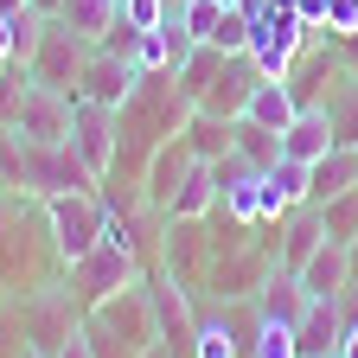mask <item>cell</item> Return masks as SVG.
Here are the masks:
<instances>
[{
    "instance_id": "cell-1",
    "label": "cell",
    "mask_w": 358,
    "mask_h": 358,
    "mask_svg": "<svg viewBox=\"0 0 358 358\" xmlns=\"http://www.w3.org/2000/svg\"><path fill=\"white\" fill-rule=\"evenodd\" d=\"M134 243H141L134 217H109L103 243L90 250V256L71 262V294L83 301V313H90V307H103L109 294H122V288L141 282V256H134Z\"/></svg>"
},
{
    "instance_id": "cell-2",
    "label": "cell",
    "mask_w": 358,
    "mask_h": 358,
    "mask_svg": "<svg viewBox=\"0 0 358 358\" xmlns=\"http://www.w3.org/2000/svg\"><path fill=\"white\" fill-rule=\"evenodd\" d=\"M103 179L71 141H26L20 154V192L32 199H58V192H96Z\"/></svg>"
},
{
    "instance_id": "cell-3",
    "label": "cell",
    "mask_w": 358,
    "mask_h": 358,
    "mask_svg": "<svg viewBox=\"0 0 358 358\" xmlns=\"http://www.w3.org/2000/svg\"><path fill=\"white\" fill-rule=\"evenodd\" d=\"M20 327H26V339H32L38 358H58L83 333V301L71 288H52V282H45V288H32L20 301Z\"/></svg>"
},
{
    "instance_id": "cell-4",
    "label": "cell",
    "mask_w": 358,
    "mask_h": 358,
    "mask_svg": "<svg viewBox=\"0 0 358 358\" xmlns=\"http://www.w3.org/2000/svg\"><path fill=\"white\" fill-rule=\"evenodd\" d=\"M45 217H52V250L64 262L90 256V250L103 243V231H109L103 192H58V199H45Z\"/></svg>"
},
{
    "instance_id": "cell-5",
    "label": "cell",
    "mask_w": 358,
    "mask_h": 358,
    "mask_svg": "<svg viewBox=\"0 0 358 358\" xmlns=\"http://www.w3.org/2000/svg\"><path fill=\"white\" fill-rule=\"evenodd\" d=\"M313 38H327V32H313L294 7H275V13H262V20L250 26V64H256L262 77H288L294 58L307 52Z\"/></svg>"
},
{
    "instance_id": "cell-6",
    "label": "cell",
    "mask_w": 358,
    "mask_h": 358,
    "mask_svg": "<svg viewBox=\"0 0 358 358\" xmlns=\"http://www.w3.org/2000/svg\"><path fill=\"white\" fill-rule=\"evenodd\" d=\"M71 109H77V90H52V83L26 77L13 128H20V141H71Z\"/></svg>"
},
{
    "instance_id": "cell-7",
    "label": "cell",
    "mask_w": 358,
    "mask_h": 358,
    "mask_svg": "<svg viewBox=\"0 0 358 358\" xmlns=\"http://www.w3.org/2000/svg\"><path fill=\"white\" fill-rule=\"evenodd\" d=\"M83 320H90V327H103V333H115V339H128L134 352L160 345V327H154V301H148V282H134V288L109 294L103 307H90Z\"/></svg>"
},
{
    "instance_id": "cell-8",
    "label": "cell",
    "mask_w": 358,
    "mask_h": 358,
    "mask_svg": "<svg viewBox=\"0 0 358 358\" xmlns=\"http://www.w3.org/2000/svg\"><path fill=\"white\" fill-rule=\"evenodd\" d=\"M83 64H90V38H77L64 20H45V38H38V52L26 58V71L38 83H52V90H77Z\"/></svg>"
},
{
    "instance_id": "cell-9",
    "label": "cell",
    "mask_w": 358,
    "mask_h": 358,
    "mask_svg": "<svg viewBox=\"0 0 358 358\" xmlns=\"http://www.w3.org/2000/svg\"><path fill=\"white\" fill-rule=\"evenodd\" d=\"M115 141H122L115 109H103V103L77 96V109H71V148H77L90 166H96V179H109V173H115Z\"/></svg>"
},
{
    "instance_id": "cell-10",
    "label": "cell",
    "mask_w": 358,
    "mask_h": 358,
    "mask_svg": "<svg viewBox=\"0 0 358 358\" xmlns=\"http://www.w3.org/2000/svg\"><path fill=\"white\" fill-rule=\"evenodd\" d=\"M256 83H262V71L250 64V52H224L217 71H211V83H205V96H199V109L237 122V115L250 109V90H256Z\"/></svg>"
},
{
    "instance_id": "cell-11",
    "label": "cell",
    "mask_w": 358,
    "mask_h": 358,
    "mask_svg": "<svg viewBox=\"0 0 358 358\" xmlns=\"http://www.w3.org/2000/svg\"><path fill=\"white\" fill-rule=\"evenodd\" d=\"M134 90H141V71H134L122 52H109V45H90V64H83V77H77V96L103 103V109H122Z\"/></svg>"
},
{
    "instance_id": "cell-12",
    "label": "cell",
    "mask_w": 358,
    "mask_h": 358,
    "mask_svg": "<svg viewBox=\"0 0 358 358\" xmlns=\"http://www.w3.org/2000/svg\"><path fill=\"white\" fill-rule=\"evenodd\" d=\"M192 141H186V128H179V134H166V141L148 154V166H141V199L166 217V205H173V192H179V179H186L192 173Z\"/></svg>"
},
{
    "instance_id": "cell-13",
    "label": "cell",
    "mask_w": 358,
    "mask_h": 358,
    "mask_svg": "<svg viewBox=\"0 0 358 358\" xmlns=\"http://www.w3.org/2000/svg\"><path fill=\"white\" fill-rule=\"evenodd\" d=\"M148 301H154L160 345H173V352L192 358V333H199V320H192V307H186V282H179V275H160V282H148Z\"/></svg>"
},
{
    "instance_id": "cell-14",
    "label": "cell",
    "mask_w": 358,
    "mask_h": 358,
    "mask_svg": "<svg viewBox=\"0 0 358 358\" xmlns=\"http://www.w3.org/2000/svg\"><path fill=\"white\" fill-rule=\"evenodd\" d=\"M307 186H313V166L307 160H275V166H262V224H282L294 205H307Z\"/></svg>"
},
{
    "instance_id": "cell-15",
    "label": "cell",
    "mask_w": 358,
    "mask_h": 358,
    "mask_svg": "<svg viewBox=\"0 0 358 358\" xmlns=\"http://www.w3.org/2000/svg\"><path fill=\"white\" fill-rule=\"evenodd\" d=\"M320 243H327V217H320V205H294V211L275 224V262L294 268V275H301V262L320 250Z\"/></svg>"
},
{
    "instance_id": "cell-16",
    "label": "cell",
    "mask_w": 358,
    "mask_h": 358,
    "mask_svg": "<svg viewBox=\"0 0 358 358\" xmlns=\"http://www.w3.org/2000/svg\"><path fill=\"white\" fill-rule=\"evenodd\" d=\"M301 288L307 294H358L352 288V256H345V243H320L307 262H301Z\"/></svg>"
},
{
    "instance_id": "cell-17",
    "label": "cell",
    "mask_w": 358,
    "mask_h": 358,
    "mask_svg": "<svg viewBox=\"0 0 358 358\" xmlns=\"http://www.w3.org/2000/svg\"><path fill=\"white\" fill-rule=\"evenodd\" d=\"M339 148V134H333V115L327 109H301L294 122H288V134H282V154L288 160H320V154H333Z\"/></svg>"
},
{
    "instance_id": "cell-18",
    "label": "cell",
    "mask_w": 358,
    "mask_h": 358,
    "mask_svg": "<svg viewBox=\"0 0 358 358\" xmlns=\"http://www.w3.org/2000/svg\"><path fill=\"white\" fill-rule=\"evenodd\" d=\"M301 307H307L301 275L275 262V268H268V282L256 288V313H262V320H282V327H294V320H301Z\"/></svg>"
},
{
    "instance_id": "cell-19",
    "label": "cell",
    "mask_w": 358,
    "mask_h": 358,
    "mask_svg": "<svg viewBox=\"0 0 358 358\" xmlns=\"http://www.w3.org/2000/svg\"><path fill=\"white\" fill-rule=\"evenodd\" d=\"M301 115V103H294V90H288V77H262L256 90H250V109H243V122H256V128H275V134H288V122Z\"/></svg>"
},
{
    "instance_id": "cell-20",
    "label": "cell",
    "mask_w": 358,
    "mask_h": 358,
    "mask_svg": "<svg viewBox=\"0 0 358 358\" xmlns=\"http://www.w3.org/2000/svg\"><path fill=\"white\" fill-rule=\"evenodd\" d=\"M352 186H358V148H333V154L313 160L307 205H327V199H339V192H352Z\"/></svg>"
},
{
    "instance_id": "cell-21",
    "label": "cell",
    "mask_w": 358,
    "mask_h": 358,
    "mask_svg": "<svg viewBox=\"0 0 358 358\" xmlns=\"http://www.w3.org/2000/svg\"><path fill=\"white\" fill-rule=\"evenodd\" d=\"M52 20H64V26H71L77 38H90V45H103V38L115 32V20H122V0H64Z\"/></svg>"
},
{
    "instance_id": "cell-22",
    "label": "cell",
    "mask_w": 358,
    "mask_h": 358,
    "mask_svg": "<svg viewBox=\"0 0 358 358\" xmlns=\"http://www.w3.org/2000/svg\"><path fill=\"white\" fill-rule=\"evenodd\" d=\"M211 211H217V173H211V160H192V173L179 179L166 217H211Z\"/></svg>"
},
{
    "instance_id": "cell-23",
    "label": "cell",
    "mask_w": 358,
    "mask_h": 358,
    "mask_svg": "<svg viewBox=\"0 0 358 358\" xmlns=\"http://www.w3.org/2000/svg\"><path fill=\"white\" fill-rule=\"evenodd\" d=\"M320 109L333 115L339 148H358V71L339 64V77H333V90H327V103H320Z\"/></svg>"
},
{
    "instance_id": "cell-24",
    "label": "cell",
    "mask_w": 358,
    "mask_h": 358,
    "mask_svg": "<svg viewBox=\"0 0 358 358\" xmlns=\"http://www.w3.org/2000/svg\"><path fill=\"white\" fill-rule=\"evenodd\" d=\"M186 141H192V154H199V160H224V154L237 148V122L192 109V122H186Z\"/></svg>"
},
{
    "instance_id": "cell-25",
    "label": "cell",
    "mask_w": 358,
    "mask_h": 358,
    "mask_svg": "<svg viewBox=\"0 0 358 358\" xmlns=\"http://www.w3.org/2000/svg\"><path fill=\"white\" fill-rule=\"evenodd\" d=\"M237 154H243L250 166H275V160H282V134H275V128H256V122L237 115Z\"/></svg>"
},
{
    "instance_id": "cell-26",
    "label": "cell",
    "mask_w": 358,
    "mask_h": 358,
    "mask_svg": "<svg viewBox=\"0 0 358 358\" xmlns=\"http://www.w3.org/2000/svg\"><path fill=\"white\" fill-rule=\"evenodd\" d=\"M250 358H301V345H294V327H282V320H262V313H256Z\"/></svg>"
},
{
    "instance_id": "cell-27",
    "label": "cell",
    "mask_w": 358,
    "mask_h": 358,
    "mask_svg": "<svg viewBox=\"0 0 358 358\" xmlns=\"http://www.w3.org/2000/svg\"><path fill=\"white\" fill-rule=\"evenodd\" d=\"M320 217H327V237H333V243H352V237H358V186L339 192V199H327Z\"/></svg>"
},
{
    "instance_id": "cell-28",
    "label": "cell",
    "mask_w": 358,
    "mask_h": 358,
    "mask_svg": "<svg viewBox=\"0 0 358 358\" xmlns=\"http://www.w3.org/2000/svg\"><path fill=\"white\" fill-rule=\"evenodd\" d=\"M166 13H173V0H122V20H128L134 32H154V26H166Z\"/></svg>"
},
{
    "instance_id": "cell-29",
    "label": "cell",
    "mask_w": 358,
    "mask_h": 358,
    "mask_svg": "<svg viewBox=\"0 0 358 358\" xmlns=\"http://www.w3.org/2000/svg\"><path fill=\"white\" fill-rule=\"evenodd\" d=\"M26 64H7L0 71V128H13V109H20V90H26Z\"/></svg>"
},
{
    "instance_id": "cell-30",
    "label": "cell",
    "mask_w": 358,
    "mask_h": 358,
    "mask_svg": "<svg viewBox=\"0 0 358 358\" xmlns=\"http://www.w3.org/2000/svg\"><path fill=\"white\" fill-rule=\"evenodd\" d=\"M211 45H217V52H250V20L231 7V13H224L217 20V32H211Z\"/></svg>"
},
{
    "instance_id": "cell-31",
    "label": "cell",
    "mask_w": 358,
    "mask_h": 358,
    "mask_svg": "<svg viewBox=\"0 0 358 358\" xmlns=\"http://www.w3.org/2000/svg\"><path fill=\"white\" fill-rule=\"evenodd\" d=\"M358 32V0H327V38H352Z\"/></svg>"
},
{
    "instance_id": "cell-32",
    "label": "cell",
    "mask_w": 358,
    "mask_h": 358,
    "mask_svg": "<svg viewBox=\"0 0 358 358\" xmlns=\"http://www.w3.org/2000/svg\"><path fill=\"white\" fill-rule=\"evenodd\" d=\"M83 333H90V352H96V358H141L128 339H115V333H103V327H90V320H83Z\"/></svg>"
},
{
    "instance_id": "cell-33",
    "label": "cell",
    "mask_w": 358,
    "mask_h": 358,
    "mask_svg": "<svg viewBox=\"0 0 358 358\" xmlns=\"http://www.w3.org/2000/svg\"><path fill=\"white\" fill-rule=\"evenodd\" d=\"M0 358H32V339H26V327H7V320H0Z\"/></svg>"
},
{
    "instance_id": "cell-34",
    "label": "cell",
    "mask_w": 358,
    "mask_h": 358,
    "mask_svg": "<svg viewBox=\"0 0 358 358\" xmlns=\"http://www.w3.org/2000/svg\"><path fill=\"white\" fill-rule=\"evenodd\" d=\"M294 13H301L313 32H327V0H294Z\"/></svg>"
},
{
    "instance_id": "cell-35",
    "label": "cell",
    "mask_w": 358,
    "mask_h": 358,
    "mask_svg": "<svg viewBox=\"0 0 358 358\" xmlns=\"http://www.w3.org/2000/svg\"><path fill=\"white\" fill-rule=\"evenodd\" d=\"M0 64H20V52H13V13H0Z\"/></svg>"
},
{
    "instance_id": "cell-36",
    "label": "cell",
    "mask_w": 358,
    "mask_h": 358,
    "mask_svg": "<svg viewBox=\"0 0 358 358\" xmlns=\"http://www.w3.org/2000/svg\"><path fill=\"white\" fill-rule=\"evenodd\" d=\"M333 45H339V64L358 71V32H352V38H333Z\"/></svg>"
},
{
    "instance_id": "cell-37",
    "label": "cell",
    "mask_w": 358,
    "mask_h": 358,
    "mask_svg": "<svg viewBox=\"0 0 358 358\" xmlns=\"http://www.w3.org/2000/svg\"><path fill=\"white\" fill-rule=\"evenodd\" d=\"M58 358H96V352H90V333H77V339H71V345H64Z\"/></svg>"
},
{
    "instance_id": "cell-38",
    "label": "cell",
    "mask_w": 358,
    "mask_h": 358,
    "mask_svg": "<svg viewBox=\"0 0 358 358\" xmlns=\"http://www.w3.org/2000/svg\"><path fill=\"white\" fill-rule=\"evenodd\" d=\"M339 358H358V320L345 327V339H339Z\"/></svg>"
},
{
    "instance_id": "cell-39",
    "label": "cell",
    "mask_w": 358,
    "mask_h": 358,
    "mask_svg": "<svg viewBox=\"0 0 358 358\" xmlns=\"http://www.w3.org/2000/svg\"><path fill=\"white\" fill-rule=\"evenodd\" d=\"M141 358H186V352H173V345H148Z\"/></svg>"
},
{
    "instance_id": "cell-40",
    "label": "cell",
    "mask_w": 358,
    "mask_h": 358,
    "mask_svg": "<svg viewBox=\"0 0 358 358\" xmlns=\"http://www.w3.org/2000/svg\"><path fill=\"white\" fill-rule=\"evenodd\" d=\"M345 256H352V288H358V237L345 243Z\"/></svg>"
},
{
    "instance_id": "cell-41",
    "label": "cell",
    "mask_w": 358,
    "mask_h": 358,
    "mask_svg": "<svg viewBox=\"0 0 358 358\" xmlns=\"http://www.w3.org/2000/svg\"><path fill=\"white\" fill-rule=\"evenodd\" d=\"M32 7H38V13H58V7H64V0H32Z\"/></svg>"
},
{
    "instance_id": "cell-42",
    "label": "cell",
    "mask_w": 358,
    "mask_h": 358,
    "mask_svg": "<svg viewBox=\"0 0 358 358\" xmlns=\"http://www.w3.org/2000/svg\"><path fill=\"white\" fill-rule=\"evenodd\" d=\"M20 7H32V0H0V13H20Z\"/></svg>"
},
{
    "instance_id": "cell-43",
    "label": "cell",
    "mask_w": 358,
    "mask_h": 358,
    "mask_svg": "<svg viewBox=\"0 0 358 358\" xmlns=\"http://www.w3.org/2000/svg\"><path fill=\"white\" fill-rule=\"evenodd\" d=\"M32 358H38V352H32Z\"/></svg>"
},
{
    "instance_id": "cell-44",
    "label": "cell",
    "mask_w": 358,
    "mask_h": 358,
    "mask_svg": "<svg viewBox=\"0 0 358 358\" xmlns=\"http://www.w3.org/2000/svg\"><path fill=\"white\" fill-rule=\"evenodd\" d=\"M333 358H339V352H333Z\"/></svg>"
}]
</instances>
